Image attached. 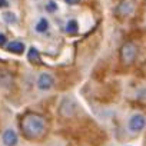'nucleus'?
<instances>
[{
    "label": "nucleus",
    "instance_id": "obj_1",
    "mask_svg": "<svg viewBox=\"0 0 146 146\" xmlns=\"http://www.w3.org/2000/svg\"><path fill=\"white\" fill-rule=\"evenodd\" d=\"M22 130L26 135V137L30 139H36L39 136H42L46 130V120L43 116L37 115V113H27L23 119H22Z\"/></svg>",
    "mask_w": 146,
    "mask_h": 146
},
{
    "label": "nucleus",
    "instance_id": "obj_2",
    "mask_svg": "<svg viewBox=\"0 0 146 146\" xmlns=\"http://www.w3.org/2000/svg\"><path fill=\"white\" fill-rule=\"evenodd\" d=\"M136 57H137V47H136V44L132 43V42L125 43L122 46V49H120V60H122V63L132 64L136 60Z\"/></svg>",
    "mask_w": 146,
    "mask_h": 146
},
{
    "label": "nucleus",
    "instance_id": "obj_3",
    "mask_svg": "<svg viewBox=\"0 0 146 146\" xmlns=\"http://www.w3.org/2000/svg\"><path fill=\"white\" fill-rule=\"evenodd\" d=\"M127 126H129V130L130 132H140V130H143L145 129V126H146V117L143 116V115H140V113H135L130 119H129V123H127Z\"/></svg>",
    "mask_w": 146,
    "mask_h": 146
},
{
    "label": "nucleus",
    "instance_id": "obj_4",
    "mask_svg": "<svg viewBox=\"0 0 146 146\" xmlns=\"http://www.w3.org/2000/svg\"><path fill=\"white\" fill-rule=\"evenodd\" d=\"M53 83H54V80H53V78L49 75V73H42V75L39 76V79H37V88L40 90H49V89H52Z\"/></svg>",
    "mask_w": 146,
    "mask_h": 146
},
{
    "label": "nucleus",
    "instance_id": "obj_5",
    "mask_svg": "<svg viewBox=\"0 0 146 146\" xmlns=\"http://www.w3.org/2000/svg\"><path fill=\"white\" fill-rule=\"evenodd\" d=\"M2 140H3V145L5 146H16L17 145V133L13 130V129H6L3 132V136H2Z\"/></svg>",
    "mask_w": 146,
    "mask_h": 146
},
{
    "label": "nucleus",
    "instance_id": "obj_6",
    "mask_svg": "<svg viewBox=\"0 0 146 146\" xmlns=\"http://www.w3.org/2000/svg\"><path fill=\"white\" fill-rule=\"evenodd\" d=\"M7 50L10 53H15V54H22L25 52V44L19 40H12L7 43Z\"/></svg>",
    "mask_w": 146,
    "mask_h": 146
},
{
    "label": "nucleus",
    "instance_id": "obj_7",
    "mask_svg": "<svg viewBox=\"0 0 146 146\" xmlns=\"http://www.w3.org/2000/svg\"><path fill=\"white\" fill-rule=\"evenodd\" d=\"M27 59H29L30 63L39 64V62H40V53H39V50L36 47H30V50L27 53Z\"/></svg>",
    "mask_w": 146,
    "mask_h": 146
},
{
    "label": "nucleus",
    "instance_id": "obj_8",
    "mask_svg": "<svg viewBox=\"0 0 146 146\" xmlns=\"http://www.w3.org/2000/svg\"><path fill=\"white\" fill-rule=\"evenodd\" d=\"M132 9H133L132 3H129V2H123V3L117 7V15L126 16V15H129V13L132 12Z\"/></svg>",
    "mask_w": 146,
    "mask_h": 146
},
{
    "label": "nucleus",
    "instance_id": "obj_9",
    "mask_svg": "<svg viewBox=\"0 0 146 146\" xmlns=\"http://www.w3.org/2000/svg\"><path fill=\"white\" fill-rule=\"evenodd\" d=\"M62 108H66V110H62V112H60L63 116H72L73 113H75V103L70 102V106H67V99H66V100H63Z\"/></svg>",
    "mask_w": 146,
    "mask_h": 146
},
{
    "label": "nucleus",
    "instance_id": "obj_10",
    "mask_svg": "<svg viewBox=\"0 0 146 146\" xmlns=\"http://www.w3.org/2000/svg\"><path fill=\"white\" fill-rule=\"evenodd\" d=\"M47 29H49V22L44 17H42L36 25V32L37 33H44V32H47Z\"/></svg>",
    "mask_w": 146,
    "mask_h": 146
},
{
    "label": "nucleus",
    "instance_id": "obj_11",
    "mask_svg": "<svg viewBox=\"0 0 146 146\" xmlns=\"http://www.w3.org/2000/svg\"><path fill=\"white\" fill-rule=\"evenodd\" d=\"M66 32L70 33V35H75V33L78 32V22H76L75 19H72V20L67 22V25H66Z\"/></svg>",
    "mask_w": 146,
    "mask_h": 146
},
{
    "label": "nucleus",
    "instance_id": "obj_12",
    "mask_svg": "<svg viewBox=\"0 0 146 146\" xmlns=\"http://www.w3.org/2000/svg\"><path fill=\"white\" fill-rule=\"evenodd\" d=\"M3 17H5V22H6V23H9V25L16 23V15H15V13H12V12L5 13V15H3Z\"/></svg>",
    "mask_w": 146,
    "mask_h": 146
},
{
    "label": "nucleus",
    "instance_id": "obj_13",
    "mask_svg": "<svg viewBox=\"0 0 146 146\" xmlns=\"http://www.w3.org/2000/svg\"><path fill=\"white\" fill-rule=\"evenodd\" d=\"M46 10H47L49 13H54V12L57 10V5H56L54 2H49L47 6H46Z\"/></svg>",
    "mask_w": 146,
    "mask_h": 146
},
{
    "label": "nucleus",
    "instance_id": "obj_14",
    "mask_svg": "<svg viewBox=\"0 0 146 146\" xmlns=\"http://www.w3.org/2000/svg\"><path fill=\"white\" fill-rule=\"evenodd\" d=\"M6 43H7V37L3 33H0V46H5Z\"/></svg>",
    "mask_w": 146,
    "mask_h": 146
},
{
    "label": "nucleus",
    "instance_id": "obj_15",
    "mask_svg": "<svg viewBox=\"0 0 146 146\" xmlns=\"http://www.w3.org/2000/svg\"><path fill=\"white\" fill-rule=\"evenodd\" d=\"M9 3H7V0H0V7H7Z\"/></svg>",
    "mask_w": 146,
    "mask_h": 146
},
{
    "label": "nucleus",
    "instance_id": "obj_16",
    "mask_svg": "<svg viewBox=\"0 0 146 146\" xmlns=\"http://www.w3.org/2000/svg\"><path fill=\"white\" fill-rule=\"evenodd\" d=\"M64 2H66L67 5H76V3L80 2V0H64Z\"/></svg>",
    "mask_w": 146,
    "mask_h": 146
}]
</instances>
